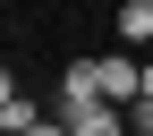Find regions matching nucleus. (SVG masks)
Segmentation results:
<instances>
[{
    "instance_id": "1",
    "label": "nucleus",
    "mask_w": 153,
    "mask_h": 136,
    "mask_svg": "<svg viewBox=\"0 0 153 136\" xmlns=\"http://www.w3.org/2000/svg\"><path fill=\"white\" fill-rule=\"evenodd\" d=\"M94 85H102L111 111H136L145 102V60L136 51H102V60H94Z\"/></svg>"
},
{
    "instance_id": "2",
    "label": "nucleus",
    "mask_w": 153,
    "mask_h": 136,
    "mask_svg": "<svg viewBox=\"0 0 153 136\" xmlns=\"http://www.w3.org/2000/svg\"><path fill=\"white\" fill-rule=\"evenodd\" d=\"M26 128H43V111H34V94L9 77V85H0V136H26Z\"/></svg>"
},
{
    "instance_id": "3",
    "label": "nucleus",
    "mask_w": 153,
    "mask_h": 136,
    "mask_svg": "<svg viewBox=\"0 0 153 136\" xmlns=\"http://www.w3.org/2000/svg\"><path fill=\"white\" fill-rule=\"evenodd\" d=\"M119 51H153V0H119Z\"/></svg>"
},
{
    "instance_id": "4",
    "label": "nucleus",
    "mask_w": 153,
    "mask_h": 136,
    "mask_svg": "<svg viewBox=\"0 0 153 136\" xmlns=\"http://www.w3.org/2000/svg\"><path fill=\"white\" fill-rule=\"evenodd\" d=\"M68 136H128V111H111V102H94L85 119H76Z\"/></svg>"
},
{
    "instance_id": "5",
    "label": "nucleus",
    "mask_w": 153,
    "mask_h": 136,
    "mask_svg": "<svg viewBox=\"0 0 153 136\" xmlns=\"http://www.w3.org/2000/svg\"><path fill=\"white\" fill-rule=\"evenodd\" d=\"M128 136H153V102H136V111H128Z\"/></svg>"
},
{
    "instance_id": "6",
    "label": "nucleus",
    "mask_w": 153,
    "mask_h": 136,
    "mask_svg": "<svg viewBox=\"0 0 153 136\" xmlns=\"http://www.w3.org/2000/svg\"><path fill=\"white\" fill-rule=\"evenodd\" d=\"M26 136H68V128H60V119H43V128H26Z\"/></svg>"
},
{
    "instance_id": "7",
    "label": "nucleus",
    "mask_w": 153,
    "mask_h": 136,
    "mask_svg": "<svg viewBox=\"0 0 153 136\" xmlns=\"http://www.w3.org/2000/svg\"><path fill=\"white\" fill-rule=\"evenodd\" d=\"M145 102H153V60H145Z\"/></svg>"
},
{
    "instance_id": "8",
    "label": "nucleus",
    "mask_w": 153,
    "mask_h": 136,
    "mask_svg": "<svg viewBox=\"0 0 153 136\" xmlns=\"http://www.w3.org/2000/svg\"><path fill=\"white\" fill-rule=\"evenodd\" d=\"M145 60H153V51H145Z\"/></svg>"
}]
</instances>
